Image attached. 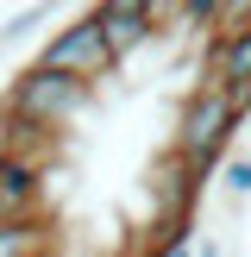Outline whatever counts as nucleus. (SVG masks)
I'll return each instance as SVG.
<instances>
[{"instance_id":"6","label":"nucleus","mask_w":251,"mask_h":257,"mask_svg":"<svg viewBox=\"0 0 251 257\" xmlns=\"http://www.w3.org/2000/svg\"><path fill=\"white\" fill-rule=\"evenodd\" d=\"M0 220H44V170L0 157Z\"/></svg>"},{"instance_id":"5","label":"nucleus","mask_w":251,"mask_h":257,"mask_svg":"<svg viewBox=\"0 0 251 257\" xmlns=\"http://www.w3.org/2000/svg\"><path fill=\"white\" fill-rule=\"evenodd\" d=\"M57 151H63V132H57V125H38V119H25V113H7V107H0V157H19V163L50 170Z\"/></svg>"},{"instance_id":"4","label":"nucleus","mask_w":251,"mask_h":257,"mask_svg":"<svg viewBox=\"0 0 251 257\" xmlns=\"http://www.w3.org/2000/svg\"><path fill=\"white\" fill-rule=\"evenodd\" d=\"M94 19H100V32H107V44H113L119 63L157 38V7H151V0H100Z\"/></svg>"},{"instance_id":"9","label":"nucleus","mask_w":251,"mask_h":257,"mask_svg":"<svg viewBox=\"0 0 251 257\" xmlns=\"http://www.w3.org/2000/svg\"><path fill=\"white\" fill-rule=\"evenodd\" d=\"M44 19H50V13H44V7H25V13H13V19H7V25H0V50H7V44H19V38H25V32H32V25H44Z\"/></svg>"},{"instance_id":"1","label":"nucleus","mask_w":251,"mask_h":257,"mask_svg":"<svg viewBox=\"0 0 251 257\" xmlns=\"http://www.w3.org/2000/svg\"><path fill=\"white\" fill-rule=\"evenodd\" d=\"M238 107L226 100V88H188V100H182V113H176V145H170V157H182L188 170L207 182L213 170L226 163V151H232V132H238Z\"/></svg>"},{"instance_id":"2","label":"nucleus","mask_w":251,"mask_h":257,"mask_svg":"<svg viewBox=\"0 0 251 257\" xmlns=\"http://www.w3.org/2000/svg\"><path fill=\"white\" fill-rule=\"evenodd\" d=\"M88 100H94L88 82L57 75V69H44V63H25V69L7 82V100H0V107H7V113H25V119H38V125L69 132V125L88 113Z\"/></svg>"},{"instance_id":"7","label":"nucleus","mask_w":251,"mask_h":257,"mask_svg":"<svg viewBox=\"0 0 251 257\" xmlns=\"http://www.w3.org/2000/svg\"><path fill=\"white\" fill-rule=\"evenodd\" d=\"M0 257H50V220H0Z\"/></svg>"},{"instance_id":"11","label":"nucleus","mask_w":251,"mask_h":257,"mask_svg":"<svg viewBox=\"0 0 251 257\" xmlns=\"http://www.w3.org/2000/svg\"><path fill=\"white\" fill-rule=\"evenodd\" d=\"M113 257H138V245H126V251H113Z\"/></svg>"},{"instance_id":"8","label":"nucleus","mask_w":251,"mask_h":257,"mask_svg":"<svg viewBox=\"0 0 251 257\" xmlns=\"http://www.w3.org/2000/svg\"><path fill=\"white\" fill-rule=\"evenodd\" d=\"M220 182H226V195H232V201H245V195H251V151H238V157H226V163H220Z\"/></svg>"},{"instance_id":"10","label":"nucleus","mask_w":251,"mask_h":257,"mask_svg":"<svg viewBox=\"0 0 251 257\" xmlns=\"http://www.w3.org/2000/svg\"><path fill=\"white\" fill-rule=\"evenodd\" d=\"M195 257H226V245H220V238H201V245H195Z\"/></svg>"},{"instance_id":"3","label":"nucleus","mask_w":251,"mask_h":257,"mask_svg":"<svg viewBox=\"0 0 251 257\" xmlns=\"http://www.w3.org/2000/svg\"><path fill=\"white\" fill-rule=\"evenodd\" d=\"M32 63H44V69H57V75H75V82H88V88L119 69V57H113V44H107V32H100L94 13H82V19H69L63 32H50Z\"/></svg>"}]
</instances>
